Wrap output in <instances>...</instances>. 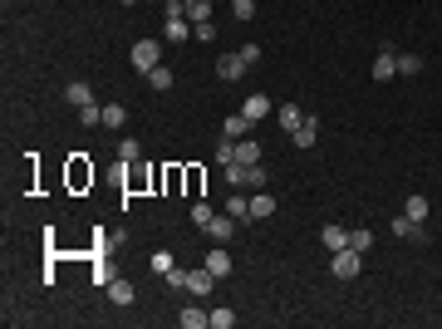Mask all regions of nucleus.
Masks as SVG:
<instances>
[{"mask_svg":"<svg viewBox=\"0 0 442 329\" xmlns=\"http://www.w3.org/2000/svg\"><path fill=\"white\" fill-rule=\"evenodd\" d=\"M359 265H364V256H359L354 246H344V251L329 256V270H335L339 281H354V276H359Z\"/></svg>","mask_w":442,"mask_h":329,"instance_id":"f257e3e1","label":"nucleus"},{"mask_svg":"<svg viewBox=\"0 0 442 329\" xmlns=\"http://www.w3.org/2000/svg\"><path fill=\"white\" fill-rule=\"evenodd\" d=\"M128 60H133V69H143V74H148V69H157V64H162V44H157V39H138Z\"/></svg>","mask_w":442,"mask_h":329,"instance_id":"f03ea898","label":"nucleus"},{"mask_svg":"<svg viewBox=\"0 0 442 329\" xmlns=\"http://www.w3.org/2000/svg\"><path fill=\"white\" fill-rule=\"evenodd\" d=\"M236 226H241L236 216H227V211H221V216H211V222H206V236H211L216 246H227V241L236 236Z\"/></svg>","mask_w":442,"mask_h":329,"instance_id":"7ed1b4c3","label":"nucleus"},{"mask_svg":"<svg viewBox=\"0 0 442 329\" xmlns=\"http://www.w3.org/2000/svg\"><path fill=\"white\" fill-rule=\"evenodd\" d=\"M216 79H227V84L246 79V60H241V54H221V60H216Z\"/></svg>","mask_w":442,"mask_h":329,"instance_id":"20e7f679","label":"nucleus"},{"mask_svg":"<svg viewBox=\"0 0 442 329\" xmlns=\"http://www.w3.org/2000/svg\"><path fill=\"white\" fill-rule=\"evenodd\" d=\"M211 285H216V276H211L206 265H202V270H187V290H192L197 300H206V295H211Z\"/></svg>","mask_w":442,"mask_h":329,"instance_id":"39448f33","label":"nucleus"},{"mask_svg":"<svg viewBox=\"0 0 442 329\" xmlns=\"http://www.w3.org/2000/svg\"><path fill=\"white\" fill-rule=\"evenodd\" d=\"M373 79H378V84H389V79H398V54H394V49H383L378 60H373Z\"/></svg>","mask_w":442,"mask_h":329,"instance_id":"423d86ee","label":"nucleus"},{"mask_svg":"<svg viewBox=\"0 0 442 329\" xmlns=\"http://www.w3.org/2000/svg\"><path fill=\"white\" fill-rule=\"evenodd\" d=\"M394 236H403V241H427V231H423V222H413V216H394Z\"/></svg>","mask_w":442,"mask_h":329,"instance_id":"0eeeda50","label":"nucleus"},{"mask_svg":"<svg viewBox=\"0 0 442 329\" xmlns=\"http://www.w3.org/2000/svg\"><path fill=\"white\" fill-rule=\"evenodd\" d=\"M319 241H324V251H329V256H335V251H344V246H349V231H344V226H335V222H329V226L319 231Z\"/></svg>","mask_w":442,"mask_h":329,"instance_id":"6e6552de","label":"nucleus"},{"mask_svg":"<svg viewBox=\"0 0 442 329\" xmlns=\"http://www.w3.org/2000/svg\"><path fill=\"white\" fill-rule=\"evenodd\" d=\"M108 300H114V305H133V300H138L133 281H118V276H114V281H108Z\"/></svg>","mask_w":442,"mask_h":329,"instance_id":"1a4fd4ad","label":"nucleus"},{"mask_svg":"<svg viewBox=\"0 0 442 329\" xmlns=\"http://www.w3.org/2000/svg\"><path fill=\"white\" fill-rule=\"evenodd\" d=\"M64 98H69L74 108H84V103H94V89H89L84 79H69V84H64Z\"/></svg>","mask_w":442,"mask_h":329,"instance_id":"9d476101","label":"nucleus"},{"mask_svg":"<svg viewBox=\"0 0 442 329\" xmlns=\"http://www.w3.org/2000/svg\"><path fill=\"white\" fill-rule=\"evenodd\" d=\"M290 138H295V148H315V143H319V123H315V118L305 114V123H300V128H295Z\"/></svg>","mask_w":442,"mask_h":329,"instance_id":"9b49d317","label":"nucleus"},{"mask_svg":"<svg viewBox=\"0 0 442 329\" xmlns=\"http://www.w3.org/2000/svg\"><path fill=\"white\" fill-rule=\"evenodd\" d=\"M241 114H246V118H251V123H260V118H265V114H270V98H265V94H251V98H246V103H241Z\"/></svg>","mask_w":442,"mask_h":329,"instance_id":"f8f14e48","label":"nucleus"},{"mask_svg":"<svg viewBox=\"0 0 442 329\" xmlns=\"http://www.w3.org/2000/svg\"><path fill=\"white\" fill-rule=\"evenodd\" d=\"M182 15H187L192 25H206V20H211V0H182Z\"/></svg>","mask_w":442,"mask_h":329,"instance_id":"ddd939ff","label":"nucleus"},{"mask_svg":"<svg viewBox=\"0 0 442 329\" xmlns=\"http://www.w3.org/2000/svg\"><path fill=\"white\" fill-rule=\"evenodd\" d=\"M206 270H211L216 281H221V276H231V256H227V246H216V251L206 256Z\"/></svg>","mask_w":442,"mask_h":329,"instance_id":"4468645a","label":"nucleus"},{"mask_svg":"<svg viewBox=\"0 0 442 329\" xmlns=\"http://www.w3.org/2000/svg\"><path fill=\"white\" fill-rule=\"evenodd\" d=\"M236 162H246V168H251V162H260V143L246 133V138H236Z\"/></svg>","mask_w":442,"mask_h":329,"instance_id":"2eb2a0df","label":"nucleus"},{"mask_svg":"<svg viewBox=\"0 0 442 329\" xmlns=\"http://www.w3.org/2000/svg\"><path fill=\"white\" fill-rule=\"evenodd\" d=\"M275 118H281V128H285V133H295V128L305 123V108H300V103H285V108H281Z\"/></svg>","mask_w":442,"mask_h":329,"instance_id":"dca6fc26","label":"nucleus"},{"mask_svg":"<svg viewBox=\"0 0 442 329\" xmlns=\"http://www.w3.org/2000/svg\"><path fill=\"white\" fill-rule=\"evenodd\" d=\"M227 216H236V222H251V197H241V187H236V197H227Z\"/></svg>","mask_w":442,"mask_h":329,"instance_id":"f3484780","label":"nucleus"},{"mask_svg":"<svg viewBox=\"0 0 442 329\" xmlns=\"http://www.w3.org/2000/svg\"><path fill=\"white\" fill-rule=\"evenodd\" d=\"M265 216H275V197L256 192V197H251V222H265Z\"/></svg>","mask_w":442,"mask_h":329,"instance_id":"a211bd4d","label":"nucleus"},{"mask_svg":"<svg viewBox=\"0 0 442 329\" xmlns=\"http://www.w3.org/2000/svg\"><path fill=\"white\" fill-rule=\"evenodd\" d=\"M128 123V108L123 103H103V128H123Z\"/></svg>","mask_w":442,"mask_h":329,"instance_id":"6ab92c4d","label":"nucleus"},{"mask_svg":"<svg viewBox=\"0 0 442 329\" xmlns=\"http://www.w3.org/2000/svg\"><path fill=\"white\" fill-rule=\"evenodd\" d=\"M148 84H152L157 94H168V89H173V69H168V64H157V69H148Z\"/></svg>","mask_w":442,"mask_h":329,"instance_id":"aec40b11","label":"nucleus"},{"mask_svg":"<svg viewBox=\"0 0 442 329\" xmlns=\"http://www.w3.org/2000/svg\"><path fill=\"white\" fill-rule=\"evenodd\" d=\"M403 216H413V222H427V197H403Z\"/></svg>","mask_w":442,"mask_h":329,"instance_id":"412c9836","label":"nucleus"},{"mask_svg":"<svg viewBox=\"0 0 442 329\" xmlns=\"http://www.w3.org/2000/svg\"><path fill=\"white\" fill-rule=\"evenodd\" d=\"M251 128H256V123H251L246 114H236V118H227V128H221V133H227V138H246Z\"/></svg>","mask_w":442,"mask_h":329,"instance_id":"4be33fe9","label":"nucleus"},{"mask_svg":"<svg viewBox=\"0 0 442 329\" xmlns=\"http://www.w3.org/2000/svg\"><path fill=\"white\" fill-rule=\"evenodd\" d=\"M349 246H354L359 256H369V251H373V231H369V226H359V231H349Z\"/></svg>","mask_w":442,"mask_h":329,"instance_id":"5701e85b","label":"nucleus"},{"mask_svg":"<svg viewBox=\"0 0 442 329\" xmlns=\"http://www.w3.org/2000/svg\"><path fill=\"white\" fill-rule=\"evenodd\" d=\"M182 324H187V329H202V324H211V314H206L202 305H187V310H182Z\"/></svg>","mask_w":442,"mask_h":329,"instance_id":"b1692460","label":"nucleus"},{"mask_svg":"<svg viewBox=\"0 0 442 329\" xmlns=\"http://www.w3.org/2000/svg\"><path fill=\"white\" fill-rule=\"evenodd\" d=\"M168 39H173V44L192 39V20H168Z\"/></svg>","mask_w":442,"mask_h":329,"instance_id":"393cba45","label":"nucleus"},{"mask_svg":"<svg viewBox=\"0 0 442 329\" xmlns=\"http://www.w3.org/2000/svg\"><path fill=\"white\" fill-rule=\"evenodd\" d=\"M403 74H423V54H398V79Z\"/></svg>","mask_w":442,"mask_h":329,"instance_id":"a878e982","label":"nucleus"},{"mask_svg":"<svg viewBox=\"0 0 442 329\" xmlns=\"http://www.w3.org/2000/svg\"><path fill=\"white\" fill-rule=\"evenodd\" d=\"M221 172H227V187H246V162H227Z\"/></svg>","mask_w":442,"mask_h":329,"instance_id":"bb28decb","label":"nucleus"},{"mask_svg":"<svg viewBox=\"0 0 442 329\" xmlns=\"http://www.w3.org/2000/svg\"><path fill=\"white\" fill-rule=\"evenodd\" d=\"M231 324H236V310H227V305L211 310V329H231Z\"/></svg>","mask_w":442,"mask_h":329,"instance_id":"cd10ccee","label":"nucleus"},{"mask_svg":"<svg viewBox=\"0 0 442 329\" xmlns=\"http://www.w3.org/2000/svg\"><path fill=\"white\" fill-rule=\"evenodd\" d=\"M211 216H216V206H211V202H192V222H197L202 231H206V222H211Z\"/></svg>","mask_w":442,"mask_h":329,"instance_id":"c85d7f7f","label":"nucleus"},{"mask_svg":"<svg viewBox=\"0 0 442 329\" xmlns=\"http://www.w3.org/2000/svg\"><path fill=\"white\" fill-rule=\"evenodd\" d=\"M246 187H251V192H265V168H260V162H251V168H246Z\"/></svg>","mask_w":442,"mask_h":329,"instance_id":"c756f323","label":"nucleus"},{"mask_svg":"<svg viewBox=\"0 0 442 329\" xmlns=\"http://www.w3.org/2000/svg\"><path fill=\"white\" fill-rule=\"evenodd\" d=\"M118 157H123V168H128V162H138V157H143L138 138H123V143H118Z\"/></svg>","mask_w":442,"mask_h":329,"instance_id":"7c9ffc66","label":"nucleus"},{"mask_svg":"<svg viewBox=\"0 0 442 329\" xmlns=\"http://www.w3.org/2000/svg\"><path fill=\"white\" fill-rule=\"evenodd\" d=\"M152 270H157V276H168V270H177L173 251H152Z\"/></svg>","mask_w":442,"mask_h":329,"instance_id":"2f4dec72","label":"nucleus"},{"mask_svg":"<svg viewBox=\"0 0 442 329\" xmlns=\"http://www.w3.org/2000/svg\"><path fill=\"white\" fill-rule=\"evenodd\" d=\"M231 15L246 25V20H256V0H231Z\"/></svg>","mask_w":442,"mask_h":329,"instance_id":"473e14b6","label":"nucleus"},{"mask_svg":"<svg viewBox=\"0 0 442 329\" xmlns=\"http://www.w3.org/2000/svg\"><path fill=\"white\" fill-rule=\"evenodd\" d=\"M236 54H241V60H246V69H251V64H260V44H241Z\"/></svg>","mask_w":442,"mask_h":329,"instance_id":"72a5a7b5","label":"nucleus"},{"mask_svg":"<svg viewBox=\"0 0 442 329\" xmlns=\"http://www.w3.org/2000/svg\"><path fill=\"white\" fill-rule=\"evenodd\" d=\"M192 39H216V25L206 20V25H192Z\"/></svg>","mask_w":442,"mask_h":329,"instance_id":"f704fd0d","label":"nucleus"},{"mask_svg":"<svg viewBox=\"0 0 442 329\" xmlns=\"http://www.w3.org/2000/svg\"><path fill=\"white\" fill-rule=\"evenodd\" d=\"M123 6H133V0H123Z\"/></svg>","mask_w":442,"mask_h":329,"instance_id":"c9c22d12","label":"nucleus"}]
</instances>
